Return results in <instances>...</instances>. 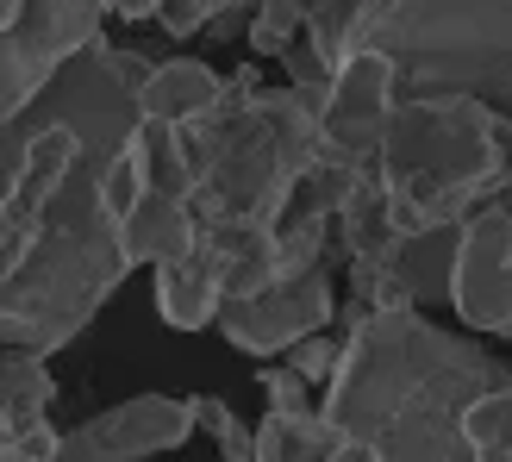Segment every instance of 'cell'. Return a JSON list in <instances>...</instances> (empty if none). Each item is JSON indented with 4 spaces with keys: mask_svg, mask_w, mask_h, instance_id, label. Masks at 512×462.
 Masks as SVG:
<instances>
[{
    "mask_svg": "<svg viewBox=\"0 0 512 462\" xmlns=\"http://www.w3.org/2000/svg\"><path fill=\"white\" fill-rule=\"evenodd\" d=\"M506 381L512 369L494 363V350L450 338L425 319V306H344V363L319 413L344 438L375 444L381 462H475L463 419Z\"/></svg>",
    "mask_w": 512,
    "mask_h": 462,
    "instance_id": "6da1fadb",
    "label": "cell"
},
{
    "mask_svg": "<svg viewBox=\"0 0 512 462\" xmlns=\"http://www.w3.org/2000/svg\"><path fill=\"white\" fill-rule=\"evenodd\" d=\"M107 169L113 157L88 150L57 188V200L32 219V231L0 250V344L7 350L57 356L69 338H82V325L138 269L125 256L119 219L100 200Z\"/></svg>",
    "mask_w": 512,
    "mask_h": 462,
    "instance_id": "7a4b0ae2",
    "label": "cell"
},
{
    "mask_svg": "<svg viewBox=\"0 0 512 462\" xmlns=\"http://www.w3.org/2000/svg\"><path fill=\"white\" fill-rule=\"evenodd\" d=\"M225 82L232 88H225L219 107L182 125L188 163H194L188 207L200 231H225V225L275 231L294 213V200L306 194L325 157L319 113L294 88H263L256 63H244Z\"/></svg>",
    "mask_w": 512,
    "mask_h": 462,
    "instance_id": "3957f363",
    "label": "cell"
},
{
    "mask_svg": "<svg viewBox=\"0 0 512 462\" xmlns=\"http://www.w3.org/2000/svg\"><path fill=\"white\" fill-rule=\"evenodd\" d=\"M375 175L400 231L469 225L512 188V125L463 94L400 100Z\"/></svg>",
    "mask_w": 512,
    "mask_h": 462,
    "instance_id": "277c9868",
    "label": "cell"
},
{
    "mask_svg": "<svg viewBox=\"0 0 512 462\" xmlns=\"http://www.w3.org/2000/svg\"><path fill=\"white\" fill-rule=\"evenodd\" d=\"M350 50H381L400 100L463 94L512 125V0H369Z\"/></svg>",
    "mask_w": 512,
    "mask_h": 462,
    "instance_id": "5b68a950",
    "label": "cell"
},
{
    "mask_svg": "<svg viewBox=\"0 0 512 462\" xmlns=\"http://www.w3.org/2000/svg\"><path fill=\"white\" fill-rule=\"evenodd\" d=\"M107 13V0H0V119L25 113L63 63L107 38Z\"/></svg>",
    "mask_w": 512,
    "mask_h": 462,
    "instance_id": "8992f818",
    "label": "cell"
},
{
    "mask_svg": "<svg viewBox=\"0 0 512 462\" xmlns=\"http://www.w3.org/2000/svg\"><path fill=\"white\" fill-rule=\"evenodd\" d=\"M400 113V75L381 50H350L331 75V94L319 107V163H350V169H375L388 125Z\"/></svg>",
    "mask_w": 512,
    "mask_h": 462,
    "instance_id": "52a82bcc",
    "label": "cell"
},
{
    "mask_svg": "<svg viewBox=\"0 0 512 462\" xmlns=\"http://www.w3.org/2000/svg\"><path fill=\"white\" fill-rule=\"evenodd\" d=\"M331 319H338L331 275L325 269H306V275L275 281V288L256 294V300H225L219 331H225V344L244 350V356H288L300 338L331 331Z\"/></svg>",
    "mask_w": 512,
    "mask_h": 462,
    "instance_id": "ba28073f",
    "label": "cell"
},
{
    "mask_svg": "<svg viewBox=\"0 0 512 462\" xmlns=\"http://www.w3.org/2000/svg\"><path fill=\"white\" fill-rule=\"evenodd\" d=\"M194 431H200L194 400L138 394V400H119L107 413L82 419L75 431H63V456L57 462H144V456L182 450Z\"/></svg>",
    "mask_w": 512,
    "mask_h": 462,
    "instance_id": "9c48e42d",
    "label": "cell"
},
{
    "mask_svg": "<svg viewBox=\"0 0 512 462\" xmlns=\"http://www.w3.org/2000/svg\"><path fill=\"white\" fill-rule=\"evenodd\" d=\"M450 313L469 331H488V338L512 344V213L506 207H481L463 225Z\"/></svg>",
    "mask_w": 512,
    "mask_h": 462,
    "instance_id": "30bf717a",
    "label": "cell"
},
{
    "mask_svg": "<svg viewBox=\"0 0 512 462\" xmlns=\"http://www.w3.org/2000/svg\"><path fill=\"white\" fill-rule=\"evenodd\" d=\"M456 250H463V225H431V231H406L388 269V294L394 306H450L456 288Z\"/></svg>",
    "mask_w": 512,
    "mask_h": 462,
    "instance_id": "8fae6325",
    "label": "cell"
},
{
    "mask_svg": "<svg viewBox=\"0 0 512 462\" xmlns=\"http://www.w3.org/2000/svg\"><path fill=\"white\" fill-rule=\"evenodd\" d=\"M225 75L213 63H200V57H169L150 69V82L138 88V113L144 119H163V125H188L200 113H213L219 100H225Z\"/></svg>",
    "mask_w": 512,
    "mask_h": 462,
    "instance_id": "7c38bea8",
    "label": "cell"
},
{
    "mask_svg": "<svg viewBox=\"0 0 512 462\" xmlns=\"http://www.w3.org/2000/svg\"><path fill=\"white\" fill-rule=\"evenodd\" d=\"M119 238H125L132 263L163 269V263H182V256L200 250V219L182 194H144V207L119 225Z\"/></svg>",
    "mask_w": 512,
    "mask_h": 462,
    "instance_id": "4fadbf2b",
    "label": "cell"
},
{
    "mask_svg": "<svg viewBox=\"0 0 512 462\" xmlns=\"http://www.w3.org/2000/svg\"><path fill=\"white\" fill-rule=\"evenodd\" d=\"M157 313L163 325L175 331H200V325H219L225 313V288H219V275L207 256H182V263H163L157 269Z\"/></svg>",
    "mask_w": 512,
    "mask_h": 462,
    "instance_id": "5bb4252c",
    "label": "cell"
},
{
    "mask_svg": "<svg viewBox=\"0 0 512 462\" xmlns=\"http://www.w3.org/2000/svg\"><path fill=\"white\" fill-rule=\"evenodd\" d=\"M50 400H57L50 356H38V350H7L0 356V438H19V431H32V425H50Z\"/></svg>",
    "mask_w": 512,
    "mask_h": 462,
    "instance_id": "9a60e30c",
    "label": "cell"
},
{
    "mask_svg": "<svg viewBox=\"0 0 512 462\" xmlns=\"http://www.w3.org/2000/svg\"><path fill=\"white\" fill-rule=\"evenodd\" d=\"M350 438L338 425H331L325 413H269L263 425H256V462H331Z\"/></svg>",
    "mask_w": 512,
    "mask_h": 462,
    "instance_id": "2e32d148",
    "label": "cell"
},
{
    "mask_svg": "<svg viewBox=\"0 0 512 462\" xmlns=\"http://www.w3.org/2000/svg\"><path fill=\"white\" fill-rule=\"evenodd\" d=\"M138 163H144V182L150 194H194V163H188V144H182V125H163V119H144L138 125Z\"/></svg>",
    "mask_w": 512,
    "mask_h": 462,
    "instance_id": "e0dca14e",
    "label": "cell"
},
{
    "mask_svg": "<svg viewBox=\"0 0 512 462\" xmlns=\"http://www.w3.org/2000/svg\"><path fill=\"white\" fill-rule=\"evenodd\" d=\"M250 57H288L294 44H306V13H313V0H256L250 7Z\"/></svg>",
    "mask_w": 512,
    "mask_h": 462,
    "instance_id": "ac0fdd59",
    "label": "cell"
},
{
    "mask_svg": "<svg viewBox=\"0 0 512 462\" xmlns=\"http://www.w3.org/2000/svg\"><path fill=\"white\" fill-rule=\"evenodd\" d=\"M463 431H469L475 462H512V381H506V388H494V394H481L469 406Z\"/></svg>",
    "mask_w": 512,
    "mask_h": 462,
    "instance_id": "d6986e66",
    "label": "cell"
},
{
    "mask_svg": "<svg viewBox=\"0 0 512 462\" xmlns=\"http://www.w3.org/2000/svg\"><path fill=\"white\" fill-rule=\"evenodd\" d=\"M194 419H200V431H213L219 462H256V431L219 394H194Z\"/></svg>",
    "mask_w": 512,
    "mask_h": 462,
    "instance_id": "ffe728a7",
    "label": "cell"
},
{
    "mask_svg": "<svg viewBox=\"0 0 512 462\" xmlns=\"http://www.w3.org/2000/svg\"><path fill=\"white\" fill-rule=\"evenodd\" d=\"M144 194H150V182H144V163H138V150L125 144L119 157H113V169L100 175V200H107V213L125 225L138 207H144Z\"/></svg>",
    "mask_w": 512,
    "mask_h": 462,
    "instance_id": "44dd1931",
    "label": "cell"
},
{
    "mask_svg": "<svg viewBox=\"0 0 512 462\" xmlns=\"http://www.w3.org/2000/svg\"><path fill=\"white\" fill-rule=\"evenodd\" d=\"M256 388H263L269 413H288V419H300V413H319V406H313V381H306V375H294L288 363H269V369H256Z\"/></svg>",
    "mask_w": 512,
    "mask_h": 462,
    "instance_id": "7402d4cb",
    "label": "cell"
},
{
    "mask_svg": "<svg viewBox=\"0 0 512 462\" xmlns=\"http://www.w3.org/2000/svg\"><path fill=\"white\" fill-rule=\"evenodd\" d=\"M338 363H344V338H331V331H313V338H300V344L288 350V369L306 375L313 388H331Z\"/></svg>",
    "mask_w": 512,
    "mask_h": 462,
    "instance_id": "603a6c76",
    "label": "cell"
},
{
    "mask_svg": "<svg viewBox=\"0 0 512 462\" xmlns=\"http://www.w3.org/2000/svg\"><path fill=\"white\" fill-rule=\"evenodd\" d=\"M63 456V431L50 425H32L19 438H0V462H57Z\"/></svg>",
    "mask_w": 512,
    "mask_h": 462,
    "instance_id": "cb8c5ba5",
    "label": "cell"
},
{
    "mask_svg": "<svg viewBox=\"0 0 512 462\" xmlns=\"http://www.w3.org/2000/svg\"><path fill=\"white\" fill-rule=\"evenodd\" d=\"M107 7H113L119 19H138V25H144V19H163L169 0H107Z\"/></svg>",
    "mask_w": 512,
    "mask_h": 462,
    "instance_id": "d4e9b609",
    "label": "cell"
}]
</instances>
